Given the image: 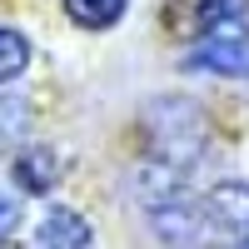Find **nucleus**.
Returning <instances> with one entry per match:
<instances>
[{"instance_id": "obj_1", "label": "nucleus", "mask_w": 249, "mask_h": 249, "mask_svg": "<svg viewBox=\"0 0 249 249\" xmlns=\"http://www.w3.org/2000/svg\"><path fill=\"white\" fill-rule=\"evenodd\" d=\"M184 65L210 70V75H230V80H249V45H244L239 30H210Z\"/></svg>"}, {"instance_id": "obj_2", "label": "nucleus", "mask_w": 249, "mask_h": 249, "mask_svg": "<svg viewBox=\"0 0 249 249\" xmlns=\"http://www.w3.org/2000/svg\"><path fill=\"white\" fill-rule=\"evenodd\" d=\"M204 204H210V219H214L219 239L249 244V184H214L204 195Z\"/></svg>"}, {"instance_id": "obj_3", "label": "nucleus", "mask_w": 249, "mask_h": 249, "mask_svg": "<svg viewBox=\"0 0 249 249\" xmlns=\"http://www.w3.org/2000/svg\"><path fill=\"white\" fill-rule=\"evenodd\" d=\"M10 179H15V190H25V195H50L55 179H60V160L50 150H40V144H35V150H20Z\"/></svg>"}, {"instance_id": "obj_4", "label": "nucleus", "mask_w": 249, "mask_h": 249, "mask_svg": "<svg viewBox=\"0 0 249 249\" xmlns=\"http://www.w3.org/2000/svg\"><path fill=\"white\" fill-rule=\"evenodd\" d=\"M90 239H95V230H90L75 210H50L45 224H40V234H35V244H45V249H50V244H55V249H85Z\"/></svg>"}, {"instance_id": "obj_5", "label": "nucleus", "mask_w": 249, "mask_h": 249, "mask_svg": "<svg viewBox=\"0 0 249 249\" xmlns=\"http://www.w3.org/2000/svg\"><path fill=\"white\" fill-rule=\"evenodd\" d=\"M65 15L85 30H110L124 15V0H65Z\"/></svg>"}, {"instance_id": "obj_6", "label": "nucleus", "mask_w": 249, "mask_h": 249, "mask_svg": "<svg viewBox=\"0 0 249 249\" xmlns=\"http://www.w3.org/2000/svg\"><path fill=\"white\" fill-rule=\"evenodd\" d=\"M25 124H30L25 100H20V95H0V160L15 150V140L25 135Z\"/></svg>"}, {"instance_id": "obj_7", "label": "nucleus", "mask_w": 249, "mask_h": 249, "mask_svg": "<svg viewBox=\"0 0 249 249\" xmlns=\"http://www.w3.org/2000/svg\"><path fill=\"white\" fill-rule=\"evenodd\" d=\"M25 60H30V40L20 30H0V85L25 70Z\"/></svg>"}, {"instance_id": "obj_8", "label": "nucleus", "mask_w": 249, "mask_h": 249, "mask_svg": "<svg viewBox=\"0 0 249 249\" xmlns=\"http://www.w3.org/2000/svg\"><path fill=\"white\" fill-rule=\"evenodd\" d=\"M15 224H20V210H15L5 195H0V239H10V234H15Z\"/></svg>"}]
</instances>
